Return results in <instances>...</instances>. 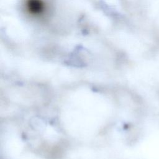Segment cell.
Instances as JSON below:
<instances>
[{
    "mask_svg": "<svg viewBox=\"0 0 159 159\" xmlns=\"http://www.w3.org/2000/svg\"><path fill=\"white\" fill-rule=\"evenodd\" d=\"M24 9L30 16L39 17L43 16L47 10L44 0H24Z\"/></svg>",
    "mask_w": 159,
    "mask_h": 159,
    "instance_id": "obj_1",
    "label": "cell"
}]
</instances>
